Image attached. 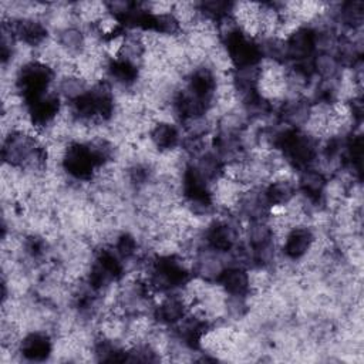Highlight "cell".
<instances>
[{
  "label": "cell",
  "mask_w": 364,
  "mask_h": 364,
  "mask_svg": "<svg viewBox=\"0 0 364 364\" xmlns=\"http://www.w3.org/2000/svg\"><path fill=\"white\" fill-rule=\"evenodd\" d=\"M310 64H311L313 74L318 77V80L321 81L336 80L343 71L341 70L343 64L340 63L337 55L330 51H317L316 54H313Z\"/></svg>",
  "instance_id": "5b68a950"
},
{
  "label": "cell",
  "mask_w": 364,
  "mask_h": 364,
  "mask_svg": "<svg viewBox=\"0 0 364 364\" xmlns=\"http://www.w3.org/2000/svg\"><path fill=\"white\" fill-rule=\"evenodd\" d=\"M228 296H249L250 284L247 269L228 266L216 282Z\"/></svg>",
  "instance_id": "277c9868"
},
{
  "label": "cell",
  "mask_w": 364,
  "mask_h": 364,
  "mask_svg": "<svg viewBox=\"0 0 364 364\" xmlns=\"http://www.w3.org/2000/svg\"><path fill=\"white\" fill-rule=\"evenodd\" d=\"M316 233L310 226H296L284 236L280 243V249L284 257L291 262L301 260L310 250L314 242Z\"/></svg>",
  "instance_id": "6da1fadb"
},
{
  "label": "cell",
  "mask_w": 364,
  "mask_h": 364,
  "mask_svg": "<svg viewBox=\"0 0 364 364\" xmlns=\"http://www.w3.org/2000/svg\"><path fill=\"white\" fill-rule=\"evenodd\" d=\"M54 351L51 337L44 330L27 331L18 344V354L30 361L47 360Z\"/></svg>",
  "instance_id": "7a4b0ae2"
},
{
  "label": "cell",
  "mask_w": 364,
  "mask_h": 364,
  "mask_svg": "<svg viewBox=\"0 0 364 364\" xmlns=\"http://www.w3.org/2000/svg\"><path fill=\"white\" fill-rule=\"evenodd\" d=\"M148 138L159 154L176 149L181 144V132L178 125L168 121H155L148 132Z\"/></svg>",
  "instance_id": "3957f363"
}]
</instances>
